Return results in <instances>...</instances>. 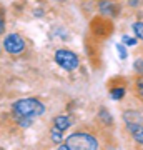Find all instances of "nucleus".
<instances>
[{"label":"nucleus","mask_w":143,"mask_h":150,"mask_svg":"<svg viewBox=\"0 0 143 150\" xmlns=\"http://www.w3.org/2000/svg\"><path fill=\"white\" fill-rule=\"evenodd\" d=\"M45 113V105L38 98H20L12 103V115L18 118H37Z\"/></svg>","instance_id":"f257e3e1"},{"label":"nucleus","mask_w":143,"mask_h":150,"mask_svg":"<svg viewBox=\"0 0 143 150\" xmlns=\"http://www.w3.org/2000/svg\"><path fill=\"white\" fill-rule=\"evenodd\" d=\"M100 147V142L93 134L90 132H83V130H78V132H73L72 135L67 137L65 144H58V149L62 150H97Z\"/></svg>","instance_id":"f03ea898"},{"label":"nucleus","mask_w":143,"mask_h":150,"mask_svg":"<svg viewBox=\"0 0 143 150\" xmlns=\"http://www.w3.org/2000/svg\"><path fill=\"white\" fill-rule=\"evenodd\" d=\"M55 64L58 65L60 69L67 70V72H73V70L78 69L80 60L75 52H72L68 48H58L55 52Z\"/></svg>","instance_id":"7ed1b4c3"},{"label":"nucleus","mask_w":143,"mask_h":150,"mask_svg":"<svg viewBox=\"0 0 143 150\" xmlns=\"http://www.w3.org/2000/svg\"><path fill=\"white\" fill-rule=\"evenodd\" d=\"M4 48H5L7 54L10 55H20L25 50V40L18 33H10L4 40Z\"/></svg>","instance_id":"20e7f679"},{"label":"nucleus","mask_w":143,"mask_h":150,"mask_svg":"<svg viewBox=\"0 0 143 150\" xmlns=\"http://www.w3.org/2000/svg\"><path fill=\"white\" fill-rule=\"evenodd\" d=\"M98 10H100L101 15L117 17L118 12H120V7H118V4L113 2V0H100V2H98Z\"/></svg>","instance_id":"39448f33"},{"label":"nucleus","mask_w":143,"mask_h":150,"mask_svg":"<svg viewBox=\"0 0 143 150\" xmlns=\"http://www.w3.org/2000/svg\"><path fill=\"white\" fill-rule=\"evenodd\" d=\"M127 129L133 135V140L137 144L143 145V123H130V125H127Z\"/></svg>","instance_id":"423d86ee"},{"label":"nucleus","mask_w":143,"mask_h":150,"mask_svg":"<svg viewBox=\"0 0 143 150\" xmlns=\"http://www.w3.org/2000/svg\"><path fill=\"white\" fill-rule=\"evenodd\" d=\"M53 123H55L57 129H60L63 132V130H67L73 122H72V117H70V115H58V117L53 118Z\"/></svg>","instance_id":"0eeeda50"},{"label":"nucleus","mask_w":143,"mask_h":150,"mask_svg":"<svg viewBox=\"0 0 143 150\" xmlns=\"http://www.w3.org/2000/svg\"><path fill=\"white\" fill-rule=\"evenodd\" d=\"M125 93H127L125 87H113L110 90V98L111 100H120V98L125 97Z\"/></svg>","instance_id":"6e6552de"},{"label":"nucleus","mask_w":143,"mask_h":150,"mask_svg":"<svg viewBox=\"0 0 143 150\" xmlns=\"http://www.w3.org/2000/svg\"><path fill=\"white\" fill-rule=\"evenodd\" d=\"M50 135H52V142L53 144H62V140H63V137H62V130L60 129H57L55 125H53V129L50 130Z\"/></svg>","instance_id":"1a4fd4ad"},{"label":"nucleus","mask_w":143,"mask_h":150,"mask_svg":"<svg viewBox=\"0 0 143 150\" xmlns=\"http://www.w3.org/2000/svg\"><path fill=\"white\" fill-rule=\"evenodd\" d=\"M133 28V33H135V37L140 38V40H143V22H135L132 25Z\"/></svg>","instance_id":"9d476101"},{"label":"nucleus","mask_w":143,"mask_h":150,"mask_svg":"<svg viewBox=\"0 0 143 150\" xmlns=\"http://www.w3.org/2000/svg\"><path fill=\"white\" fill-rule=\"evenodd\" d=\"M135 90H137L138 97L143 98V75L140 77V79H137V82H135Z\"/></svg>","instance_id":"9b49d317"},{"label":"nucleus","mask_w":143,"mask_h":150,"mask_svg":"<svg viewBox=\"0 0 143 150\" xmlns=\"http://www.w3.org/2000/svg\"><path fill=\"white\" fill-rule=\"evenodd\" d=\"M98 118H105V123H108L110 125L111 122H113V118H111V115H108V112H106V108L101 107L100 113H98Z\"/></svg>","instance_id":"f8f14e48"},{"label":"nucleus","mask_w":143,"mask_h":150,"mask_svg":"<svg viewBox=\"0 0 143 150\" xmlns=\"http://www.w3.org/2000/svg\"><path fill=\"white\" fill-rule=\"evenodd\" d=\"M117 52H118V57H120L122 60H125L128 57L127 48H125V45H123V43H118V45H117Z\"/></svg>","instance_id":"ddd939ff"},{"label":"nucleus","mask_w":143,"mask_h":150,"mask_svg":"<svg viewBox=\"0 0 143 150\" xmlns=\"http://www.w3.org/2000/svg\"><path fill=\"white\" fill-rule=\"evenodd\" d=\"M122 42L125 43V45H130V47H132V45H135V43L138 42V38L137 37H130V35H123Z\"/></svg>","instance_id":"4468645a"},{"label":"nucleus","mask_w":143,"mask_h":150,"mask_svg":"<svg viewBox=\"0 0 143 150\" xmlns=\"http://www.w3.org/2000/svg\"><path fill=\"white\" fill-rule=\"evenodd\" d=\"M133 69H135V72H137V74L143 75V59H137V60H135Z\"/></svg>","instance_id":"2eb2a0df"},{"label":"nucleus","mask_w":143,"mask_h":150,"mask_svg":"<svg viewBox=\"0 0 143 150\" xmlns=\"http://www.w3.org/2000/svg\"><path fill=\"white\" fill-rule=\"evenodd\" d=\"M4 32H5V20L0 17V35H2Z\"/></svg>","instance_id":"dca6fc26"}]
</instances>
